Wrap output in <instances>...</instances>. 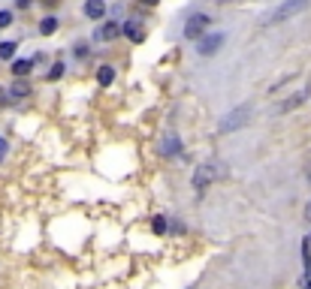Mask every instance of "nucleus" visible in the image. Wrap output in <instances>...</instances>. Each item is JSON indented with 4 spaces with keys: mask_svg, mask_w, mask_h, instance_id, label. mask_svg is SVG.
<instances>
[{
    "mask_svg": "<svg viewBox=\"0 0 311 289\" xmlns=\"http://www.w3.org/2000/svg\"><path fill=\"white\" fill-rule=\"evenodd\" d=\"M224 42H227L224 33H203V36L197 39V54H200V57H212V54L221 51Z\"/></svg>",
    "mask_w": 311,
    "mask_h": 289,
    "instance_id": "nucleus-2",
    "label": "nucleus"
},
{
    "mask_svg": "<svg viewBox=\"0 0 311 289\" xmlns=\"http://www.w3.org/2000/svg\"><path fill=\"white\" fill-rule=\"evenodd\" d=\"M248 118H251V106H239V109H233L230 115H224V124H221V130H224V133H230V130H239V127H245V124H248Z\"/></svg>",
    "mask_w": 311,
    "mask_h": 289,
    "instance_id": "nucleus-4",
    "label": "nucleus"
},
{
    "mask_svg": "<svg viewBox=\"0 0 311 289\" xmlns=\"http://www.w3.org/2000/svg\"><path fill=\"white\" fill-rule=\"evenodd\" d=\"M6 151H9V142H6V139H3V136H0V163H3V160H6Z\"/></svg>",
    "mask_w": 311,
    "mask_h": 289,
    "instance_id": "nucleus-18",
    "label": "nucleus"
},
{
    "mask_svg": "<svg viewBox=\"0 0 311 289\" xmlns=\"http://www.w3.org/2000/svg\"><path fill=\"white\" fill-rule=\"evenodd\" d=\"M15 51H18V42H12V39L0 42V60H15Z\"/></svg>",
    "mask_w": 311,
    "mask_h": 289,
    "instance_id": "nucleus-12",
    "label": "nucleus"
},
{
    "mask_svg": "<svg viewBox=\"0 0 311 289\" xmlns=\"http://www.w3.org/2000/svg\"><path fill=\"white\" fill-rule=\"evenodd\" d=\"M209 15L206 12H197V15H191L188 18V24H184V39H200L203 33H209Z\"/></svg>",
    "mask_w": 311,
    "mask_h": 289,
    "instance_id": "nucleus-3",
    "label": "nucleus"
},
{
    "mask_svg": "<svg viewBox=\"0 0 311 289\" xmlns=\"http://www.w3.org/2000/svg\"><path fill=\"white\" fill-rule=\"evenodd\" d=\"M142 3H145V6H157L160 0H142Z\"/></svg>",
    "mask_w": 311,
    "mask_h": 289,
    "instance_id": "nucleus-21",
    "label": "nucleus"
},
{
    "mask_svg": "<svg viewBox=\"0 0 311 289\" xmlns=\"http://www.w3.org/2000/svg\"><path fill=\"white\" fill-rule=\"evenodd\" d=\"M118 33H121L118 21H106V24H100V27H97V39H103V42H112Z\"/></svg>",
    "mask_w": 311,
    "mask_h": 289,
    "instance_id": "nucleus-7",
    "label": "nucleus"
},
{
    "mask_svg": "<svg viewBox=\"0 0 311 289\" xmlns=\"http://www.w3.org/2000/svg\"><path fill=\"white\" fill-rule=\"evenodd\" d=\"M85 15L91 18V21H100L103 15H106V0H85Z\"/></svg>",
    "mask_w": 311,
    "mask_h": 289,
    "instance_id": "nucleus-6",
    "label": "nucleus"
},
{
    "mask_svg": "<svg viewBox=\"0 0 311 289\" xmlns=\"http://www.w3.org/2000/svg\"><path fill=\"white\" fill-rule=\"evenodd\" d=\"M9 93H12L15 100H21V97H27V93H30V84L18 78V81H12V87H9Z\"/></svg>",
    "mask_w": 311,
    "mask_h": 289,
    "instance_id": "nucleus-14",
    "label": "nucleus"
},
{
    "mask_svg": "<svg viewBox=\"0 0 311 289\" xmlns=\"http://www.w3.org/2000/svg\"><path fill=\"white\" fill-rule=\"evenodd\" d=\"M9 24H12V12L3 9V12H0V27H9Z\"/></svg>",
    "mask_w": 311,
    "mask_h": 289,
    "instance_id": "nucleus-17",
    "label": "nucleus"
},
{
    "mask_svg": "<svg viewBox=\"0 0 311 289\" xmlns=\"http://www.w3.org/2000/svg\"><path fill=\"white\" fill-rule=\"evenodd\" d=\"M151 229H154V235H163V232H166V217L157 214V217L151 220Z\"/></svg>",
    "mask_w": 311,
    "mask_h": 289,
    "instance_id": "nucleus-15",
    "label": "nucleus"
},
{
    "mask_svg": "<svg viewBox=\"0 0 311 289\" xmlns=\"http://www.w3.org/2000/svg\"><path fill=\"white\" fill-rule=\"evenodd\" d=\"M311 0H284L281 6H275L266 18H263V24H284V21H290V18H296L299 12H305L308 9Z\"/></svg>",
    "mask_w": 311,
    "mask_h": 289,
    "instance_id": "nucleus-1",
    "label": "nucleus"
},
{
    "mask_svg": "<svg viewBox=\"0 0 311 289\" xmlns=\"http://www.w3.org/2000/svg\"><path fill=\"white\" fill-rule=\"evenodd\" d=\"M308 241H311V238H308Z\"/></svg>",
    "mask_w": 311,
    "mask_h": 289,
    "instance_id": "nucleus-23",
    "label": "nucleus"
},
{
    "mask_svg": "<svg viewBox=\"0 0 311 289\" xmlns=\"http://www.w3.org/2000/svg\"><path fill=\"white\" fill-rule=\"evenodd\" d=\"M224 3H230V0H224Z\"/></svg>",
    "mask_w": 311,
    "mask_h": 289,
    "instance_id": "nucleus-22",
    "label": "nucleus"
},
{
    "mask_svg": "<svg viewBox=\"0 0 311 289\" xmlns=\"http://www.w3.org/2000/svg\"><path fill=\"white\" fill-rule=\"evenodd\" d=\"M212 178H215V166H200L194 175V190L206 193V184H212Z\"/></svg>",
    "mask_w": 311,
    "mask_h": 289,
    "instance_id": "nucleus-5",
    "label": "nucleus"
},
{
    "mask_svg": "<svg viewBox=\"0 0 311 289\" xmlns=\"http://www.w3.org/2000/svg\"><path fill=\"white\" fill-rule=\"evenodd\" d=\"M302 289H311V271H305V274H302Z\"/></svg>",
    "mask_w": 311,
    "mask_h": 289,
    "instance_id": "nucleus-19",
    "label": "nucleus"
},
{
    "mask_svg": "<svg viewBox=\"0 0 311 289\" xmlns=\"http://www.w3.org/2000/svg\"><path fill=\"white\" fill-rule=\"evenodd\" d=\"M54 30H57V18H54V15H48V18L39 21V33H42V36H51Z\"/></svg>",
    "mask_w": 311,
    "mask_h": 289,
    "instance_id": "nucleus-13",
    "label": "nucleus"
},
{
    "mask_svg": "<svg viewBox=\"0 0 311 289\" xmlns=\"http://www.w3.org/2000/svg\"><path fill=\"white\" fill-rule=\"evenodd\" d=\"M178 148H181L178 136H175V133H166V139L160 142V154H163V157H175V154H178Z\"/></svg>",
    "mask_w": 311,
    "mask_h": 289,
    "instance_id": "nucleus-8",
    "label": "nucleus"
},
{
    "mask_svg": "<svg viewBox=\"0 0 311 289\" xmlns=\"http://www.w3.org/2000/svg\"><path fill=\"white\" fill-rule=\"evenodd\" d=\"M64 72H67V66H64V63H60V60H57V63H54V66H51V72H48V78H51V81H57V78H60V75H64Z\"/></svg>",
    "mask_w": 311,
    "mask_h": 289,
    "instance_id": "nucleus-16",
    "label": "nucleus"
},
{
    "mask_svg": "<svg viewBox=\"0 0 311 289\" xmlns=\"http://www.w3.org/2000/svg\"><path fill=\"white\" fill-rule=\"evenodd\" d=\"M30 3H33V0H18V9H27Z\"/></svg>",
    "mask_w": 311,
    "mask_h": 289,
    "instance_id": "nucleus-20",
    "label": "nucleus"
},
{
    "mask_svg": "<svg viewBox=\"0 0 311 289\" xmlns=\"http://www.w3.org/2000/svg\"><path fill=\"white\" fill-rule=\"evenodd\" d=\"M112 81H115V66H109V63L100 66V69H97V84H100V87H109Z\"/></svg>",
    "mask_w": 311,
    "mask_h": 289,
    "instance_id": "nucleus-10",
    "label": "nucleus"
},
{
    "mask_svg": "<svg viewBox=\"0 0 311 289\" xmlns=\"http://www.w3.org/2000/svg\"><path fill=\"white\" fill-rule=\"evenodd\" d=\"M30 66H33V60H24V57H15V60H12V75H15V78H24V75L30 72Z\"/></svg>",
    "mask_w": 311,
    "mask_h": 289,
    "instance_id": "nucleus-11",
    "label": "nucleus"
},
{
    "mask_svg": "<svg viewBox=\"0 0 311 289\" xmlns=\"http://www.w3.org/2000/svg\"><path fill=\"white\" fill-rule=\"evenodd\" d=\"M121 30H124V36H127L130 42H142V39H145V30H142L136 21H124V27H121Z\"/></svg>",
    "mask_w": 311,
    "mask_h": 289,
    "instance_id": "nucleus-9",
    "label": "nucleus"
}]
</instances>
